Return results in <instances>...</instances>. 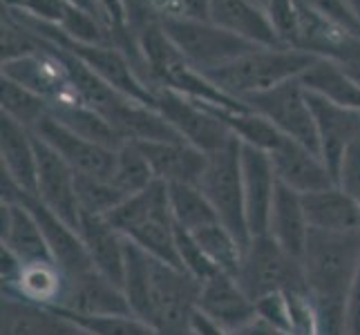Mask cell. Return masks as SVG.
<instances>
[{
	"label": "cell",
	"mask_w": 360,
	"mask_h": 335,
	"mask_svg": "<svg viewBox=\"0 0 360 335\" xmlns=\"http://www.w3.org/2000/svg\"><path fill=\"white\" fill-rule=\"evenodd\" d=\"M197 311L233 333L257 315L255 302L244 293L240 282L221 270L202 282Z\"/></svg>",
	"instance_id": "19"
},
{
	"label": "cell",
	"mask_w": 360,
	"mask_h": 335,
	"mask_svg": "<svg viewBox=\"0 0 360 335\" xmlns=\"http://www.w3.org/2000/svg\"><path fill=\"white\" fill-rule=\"evenodd\" d=\"M338 185L345 188L360 204V136L354 141V145L349 147V152L345 157Z\"/></svg>",
	"instance_id": "43"
},
{
	"label": "cell",
	"mask_w": 360,
	"mask_h": 335,
	"mask_svg": "<svg viewBox=\"0 0 360 335\" xmlns=\"http://www.w3.org/2000/svg\"><path fill=\"white\" fill-rule=\"evenodd\" d=\"M77 195L81 213L98 217H108L121 202H126V197L112 183V179H94L77 175Z\"/></svg>",
	"instance_id": "38"
},
{
	"label": "cell",
	"mask_w": 360,
	"mask_h": 335,
	"mask_svg": "<svg viewBox=\"0 0 360 335\" xmlns=\"http://www.w3.org/2000/svg\"><path fill=\"white\" fill-rule=\"evenodd\" d=\"M85 335H157V331L132 313L126 315H77L58 311Z\"/></svg>",
	"instance_id": "37"
},
{
	"label": "cell",
	"mask_w": 360,
	"mask_h": 335,
	"mask_svg": "<svg viewBox=\"0 0 360 335\" xmlns=\"http://www.w3.org/2000/svg\"><path fill=\"white\" fill-rule=\"evenodd\" d=\"M191 235L197 239V244L202 246V251L206 253L210 262L215 264L217 270L238 277L246 246L235 237L224 223L217 221L213 226H206V228L191 232Z\"/></svg>",
	"instance_id": "35"
},
{
	"label": "cell",
	"mask_w": 360,
	"mask_h": 335,
	"mask_svg": "<svg viewBox=\"0 0 360 335\" xmlns=\"http://www.w3.org/2000/svg\"><path fill=\"white\" fill-rule=\"evenodd\" d=\"M235 280L253 302L276 293L307 291L300 262L284 253L271 235L251 237Z\"/></svg>",
	"instance_id": "7"
},
{
	"label": "cell",
	"mask_w": 360,
	"mask_h": 335,
	"mask_svg": "<svg viewBox=\"0 0 360 335\" xmlns=\"http://www.w3.org/2000/svg\"><path fill=\"white\" fill-rule=\"evenodd\" d=\"M0 190H3V199L7 202H18L25 208L32 210V215L39 221V226L45 235V242L49 246V253H52L54 264L65 272V275L72 280L81 275V272L94 268L88 251L81 242L79 230H74L68 221H63L58 215H54L47 206H43L34 195L22 192L20 188H16L9 179L0 177Z\"/></svg>",
	"instance_id": "10"
},
{
	"label": "cell",
	"mask_w": 360,
	"mask_h": 335,
	"mask_svg": "<svg viewBox=\"0 0 360 335\" xmlns=\"http://www.w3.org/2000/svg\"><path fill=\"white\" fill-rule=\"evenodd\" d=\"M3 293L39 306L63 308L70 293V277L54 262L20 264L14 275L3 282Z\"/></svg>",
	"instance_id": "23"
},
{
	"label": "cell",
	"mask_w": 360,
	"mask_h": 335,
	"mask_svg": "<svg viewBox=\"0 0 360 335\" xmlns=\"http://www.w3.org/2000/svg\"><path fill=\"white\" fill-rule=\"evenodd\" d=\"M32 134L39 136L54 152L63 157L77 175L94 179H112L117 168V150H112V147L94 143L85 139V136L68 130L52 114L43 119Z\"/></svg>",
	"instance_id": "14"
},
{
	"label": "cell",
	"mask_w": 360,
	"mask_h": 335,
	"mask_svg": "<svg viewBox=\"0 0 360 335\" xmlns=\"http://www.w3.org/2000/svg\"><path fill=\"white\" fill-rule=\"evenodd\" d=\"M155 107L186 143L206 155L224 147L233 134L202 101L161 88L155 94Z\"/></svg>",
	"instance_id": "11"
},
{
	"label": "cell",
	"mask_w": 360,
	"mask_h": 335,
	"mask_svg": "<svg viewBox=\"0 0 360 335\" xmlns=\"http://www.w3.org/2000/svg\"><path fill=\"white\" fill-rule=\"evenodd\" d=\"M300 266L304 289L318 313L320 335H345L347 297L360 266V232L309 230Z\"/></svg>",
	"instance_id": "2"
},
{
	"label": "cell",
	"mask_w": 360,
	"mask_h": 335,
	"mask_svg": "<svg viewBox=\"0 0 360 335\" xmlns=\"http://www.w3.org/2000/svg\"><path fill=\"white\" fill-rule=\"evenodd\" d=\"M204 105L213 112V114L231 130V134L238 136L244 145L271 152L273 147L284 139V134L273 126L271 121H266L262 114H257V112H253L251 107L226 110L219 105H210V103H204Z\"/></svg>",
	"instance_id": "31"
},
{
	"label": "cell",
	"mask_w": 360,
	"mask_h": 335,
	"mask_svg": "<svg viewBox=\"0 0 360 335\" xmlns=\"http://www.w3.org/2000/svg\"><path fill=\"white\" fill-rule=\"evenodd\" d=\"M79 335H85V333H79Z\"/></svg>",
	"instance_id": "52"
},
{
	"label": "cell",
	"mask_w": 360,
	"mask_h": 335,
	"mask_svg": "<svg viewBox=\"0 0 360 335\" xmlns=\"http://www.w3.org/2000/svg\"><path fill=\"white\" fill-rule=\"evenodd\" d=\"M345 335H360V266L356 280L352 284L349 297H347V329Z\"/></svg>",
	"instance_id": "45"
},
{
	"label": "cell",
	"mask_w": 360,
	"mask_h": 335,
	"mask_svg": "<svg viewBox=\"0 0 360 335\" xmlns=\"http://www.w3.org/2000/svg\"><path fill=\"white\" fill-rule=\"evenodd\" d=\"M153 181H157L155 172L148 164L146 155L141 152V147L132 141H126L117 150V168L112 175V183L128 199V197L146 190Z\"/></svg>",
	"instance_id": "36"
},
{
	"label": "cell",
	"mask_w": 360,
	"mask_h": 335,
	"mask_svg": "<svg viewBox=\"0 0 360 335\" xmlns=\"http://www.w3.org/2000/svg\"><path fill=\"white\" fill-rule=\"evenodd\" d=\"M121 5L123 16H126V29L134 39L164 20V0H121Z\"/></svg>",
	"instance_id": "40"
},
{
	"label": "cell",
	"mask_w": 360,
	"mask_h": 335,
	"mask_svg": "<svg viewBox=\"0 0 360 335\" xmlns=\"http://www.w3.org/2000/svg\"><path fill=\"white\" fill-rule=\"evenodd\" d=\"M0 170L22 192H36V139L5 114H0Z\"/></svg>",
	"instance_id": "28"
},
{
	"label": "cell",
	"mask_w": 360,
	"mask_h": 335,
	"mask_svg": "<svg viewBox=\"0 0 360 335\" xmlns=\"http://www.w3.org/2000/svg\"><path fill=\"white\" fill-rule=\"evenodd\" d=\"M276 177L282 185L295 190L297 195H309L338 185L333 181L329 168L314 150L293 139H284L269 152Z\"/></svg>",
	"instance_id": "18"
},
{
	"label": "cell",
	"mask_w": 360,
	"mask_h": 335,
	"mask_svg": "<svg viewBox=\"0 0 360 335\" xmlns=\"http://www.w3.org/2000/svg\"><path fill=\"white\" fill-rule=\"evenodd\" d=\"M208 5H210V0H164V20H168V18L210 20Z\"/></svg>",
	"instance_id": "44"
},
{
	"label": "cell",
	"mask_w": 360,
	"mask_h": 335,
	"mask_svg": "<svg viewBox=\"0 0 360 335\" xmlns=\"http://www.w3.org/2000/svg\"><path fill=\"white\" fill-rule=\"evenodd\" d=\"M345 70H347V67H345ZM347 72H349L352 77H354V79H356V81L360 83V70H347Z\"/></svg>",
	"instance_id": "50"
},
{
	"label": "cell",
	"mask_w": 360,
	"mask_h": 335,
	"mask_svg": "<svg viewBox=\"0 0 360 335\" xmlns=\"http://www.w3.org/2000/svg\"><path fill=\"white\" fill-rule=\"evenodd\" d=\"M52 117L60 123V126H65L68 130L77 132V134L85 136V139H90L94 143L112 147V150H119V147L126 143L112 130V126H110V123L98 114V112H94L90 105H85L81 98L79 101L52 107Z\"/></svg>",
	"instance_id": "32"
},
{
	"label": "cell",
	"mask_w": 360,
	"mask_h": 335,
	"mask_svg": "<svg viewBox=\"0 0 360 335\" xmlns=\"http://www.w3.org/2000/svg\"><path fill=\"white\" fill-rule=\"evenodd\" d=\"M302 3L307 7L316 9L318 14L345 25L347 29H352L354 34L360 36V18L349 9V5H347L345 0H302Z\"/></svg>",
	"instance_id": "42"
},
{
	"label": "cell",
	"mask_w": 360,
	"mask_h": 335,
	"mask_svg": "<svg viewBox=\"0 0 360 335\" xmlns=\"http://www.w3.org/2000/svg\"><path fill=\"white\" fill-rule=\"evenodd\" d=\"M0 246L22 264L54 262L39 221L18 202H0Z\"/></svg>",
	"instance_id": "21"
},
{
	"label": "cell",
	"mask_w": 360,
	"mask_h": 335,
	"mask_svg": "<svg viewBox=\"0 0 360 335\" xmlns=\"http://www.w3.org/2000/svg\"><path fill=\"white\" fill-rule=\"evenodd\" d=\"M307 96L316 117L320 157L329 168L333 181L338 183L345 157L354 145V141L360 136V110L338 105L329 101L327 96H320L309 90Z\"/></svg>",
	"instance_id": "15"
},
{
	"label": "cell",
	"mask_w": 360,
	"mask_h": 335,
	"mask_svg": "<svg viewBox=\"0 0 360 335\" xmlns=\"http://www.w3.org/2000/svg\"><path fill=\"white\" fill-rule=\"evenodd\" d=\"M200 287L202 284L186 270L126 242L123 293L132 315L148 322L157 335H193Z\"/></svg>",
	"instance_id": "1"
},
{
	"label": "cell",
	"mask_w": 360,
	"mask_h": 335,
	"mask_svg": "<svg viewBox=\"0 0 360 335\" xmlns=\"http://www.w3.org/2000/svg\"><path fill=\"white\" fill-rule=\"evenodd\" d=\"M79 235L92 266L123 289V270H126V239H123V235L105 217L85 213H81Z\"/></svg>",
	"instance_id": "26"
},
{
	"label": "cell",
	"mask_w": 360,
	"mask_h": 335,
	"mask_svg": "<svg viewBox=\"0 0 360 335\" xmlns=\"http://www.w3.org/2000/svg\"><path fill=\"white\" fill-rule=\"evenodd\" d=\"M77 315H126L132 313L128 297L119 284L101 275L96 268H90L70 280V293L63 308Z\"/></svg>",
	"instance_id": "22"
},
{
	"label": "cell",
	"mask_w": 360,
	"mask_h": 335,
	"mask_svg": "<svg viewBox=\"0 0 360 335\" xmlns=\"http://www.w3.org/2000/svg\"><path fill=\"white\" fill-rule=\"evenodd\" d=\"M197 188L215 208L219 221L238 237L244 246L251 242L244 210V185H242V141L238 136L206 155V168L202 172Z\"/></svg>",
	"instance_id": "6"
},
{
	"label": "cell",
	"mask_w": 360,
	"mask_h": 335,
	"mask_svg": "<svg viewBox=\"0 0 360 335\" xmlns=\"http://www.w3.org/2000/svg\"><path fill=\"white\" fill-rule=\"evenodd\" d=\"M136 41H139L146 65L150 70L157 90L166 88L188 98H195V101L219 105L226 110L248 107L246 103L238 101V98H231L229 94L221 92L202 70H197L191 60H186L184 54L164 34L161 25L146 29L143 34L136 36Z\"/></svg>",
	"instance_id": "5"
},
{
	"label": "cell",
	"mask_w": 360,
	"mask_h": 335,
	"mask_svg": "<svg viewBox=\"0 0 360 335\" xmlns=\"http://www.w3.org/2000/svg\"><path fill=\"white\" fill-rule=\"evenodd\" d=\"M161 29L172 41L186 60L202 70L204 74L217 70L231 60L248 54L251 49L259 47L226 29L217 27L210 20H184V18H168L161 22Z\"/></svg>",
	"instance_id": "8"
},
{
	"label": "cell",
	"mask_w": 360,
	"mask_h": 335,
	"mask_svg": "<svg viewBox=\"0 0 360 335\" xmlns=\"http://www.w3.org/2000/svg\"><path fill=\"white\" fill-rule=\"evenodd\" d=\"M70 3L79 5V7H81V9H85V11H90L92 16H96L98 20H101V22L105 25V20H103V14H101V7H98L96 0H70ZM105 27H108V25H105Z\"/></svg>",
	"instance_id": "48"
},
{
	"label": "cell",
	"mask_w": 360,
	"mask_h": 335,
	"mask_svg": "<svg viewBox=\"0 0 360 335\" xmlns=\"http://www.w3.org/2000/svg\"><path fill=\"white\" fill-rule=\"evenodd\" d=\"M255 3H259V5H262V7L266 9V3H269V0H255Z\"/></svg>",
	"instance_id": "51"
},
{
	"label": "cell",
	"mask_w": 360,
	"mask_h": 335,
	"mask_svg": "<svg viewBox=\"0 0 360 335\" xmlns=\"http://www.w3.org/2000/svg\"><path fill=\"white\" fill-rule=\"evenodd\" d=\"M0 110H3L0 114L9 117L11 121H16L18 126L27 128L30 132H34V128L39 126L43 119L52 114L49 103L43 96L34 94L32 90L3 77H0Z\"/></svg>",
	"instance_id": "34"
},
{
	"label": "cell",
	"mask_w": 360,
	"mask_h": 335,
	"mask_svg": "<svg viewBox=\"0 0 360 335\" xmlns=\"http://www.w3.org/2000/svg\"><path fill=\"white\" fill-rule=\"evenodd\" d=\"M266 14L276 27L280 41L284 45L293 43L295 34V16H297V0H269Z\"/></svg>",
	"instance_id": "41"
},
{
	"label": "cell",
	"mask_w": 360,
	"mask_h": 335,
	"mask_svg": "<svg viewBox=\"0 0 360 335\" xmlns=\"http://www.w3.org/2000/svg\"><path fill=\"white\" fill-rule=\"evenodd\" d=\"M81 331L60 315L56 308H47L3 293L0 304V335H79Z\"/></svg>",
	"instance_id": "27"
},
{
	"label": "cell",
	"mask_w": 360,
	"mask_h": 335,
	"mask_svg": "<svg viewBox=\"0 0 360 335\" xmlns=\"http://www.w3.org/2000/svg\"><path fill=\"white\" fill-rule=\"evenodd\" d=\"M105 219L126 242L161 262L181 268L177 255V223L172 219L170 195L164 181H153L146 190L128 197Z\"/></svg>",
	"instance_id": "3"
},
{
	"label": "cell",
	"mask_w": 360,
	"mask_h": 335,
	"mask_svg": "<svg viewBox=\"0 0 360 335\" xmlns=\"http://www.w3.org/2000/svg\"><path fill=\"white\" fill-rule=\"evenodd\" d=\"M170 210L177 228L186 232H197L219 221L215 208L204 197L197 185H168Z\"/></svg>",
	"instance_id": "33"
},
{
	"label": "cell",
	"mask_w": 360,
	"mask_h": 335,
	"mask_svg": "<svg viewBox=\"0 0 360 335\" xmlns=\"http://www.w3.org/2000/svg\"><path fill=\"white\" fill-rule=\"evenodd\" d=\"M136 145L146 155L155 179L166 185H197L206 168V152L186 141H143Z\"/></svg>",
	"instance_id": "24"
},
{
	"label": "cell",
	"mask_w": 360,
	"mask_h": 335,
	"mask_svg": "<svg viewBox=\"0 0 360 335\" xmlns=\"http://www.w3.org/2000/svg\"><path fill=\"white\" fill-rule=\"evenodd\" d=\"M193 335H235L233 331L224 329V327H219L217 322L213 320H208L206 315H202L200 311L195 313L193 317V327H191Z\"/></svg>",
	"instance_id": "46"
},
{
	"label": "cell",
	"mask_w": 360,
	"mask_h": 335,
	"mask_svg": "<svg viewBox=\"0 0 360 335\" xmlns=\"http://www.w3.org/2000/svg\"><path fill=\"white\" fill-rule=\"evenodd\" d=\"M242 185L248 232L251 237L266 235L271 206L278 190V177L269 152L242 143Z\"/></svg>",
	"instance_id": "16"
},
{
	"label": "cell",
	"mask_w": 360,
	"mask_h": 335,
	"mask_svg": "<svg viewBox=\"0 0 360 335\" xmlns=\"http://www.w3.org/2000/svg\"><path fill=\"white\" fill-rule=\"evenodd\" d=\"M208 18L217 27L259 47L284 45L273 27L266 9L255 0H210Z\"/></svg>",
	"instance_id": "20"
},
{
	"label": "cell",
	"mask_w": 360,
	"mask_h": 335,
	"mask_svg": "<svg viewBox=\"0 0 360 335\" xmlns=\"http://www.w3.org/2000/svg\"><path fill=\"white\" fill-rule=\"evenodd\" d=\"M309 221L304 215L302 206V195H297L295 190L287 188L278 181L276 199L271 206L269 215V232L273 239L278 242V246L284 253L291 255L293 259L300 262L304 246L309 239Z\"/></svg>",
	"instance_id": "29"
},
{
	"label": "cell",
	"mask_w": 360,
	"mask_h": 335,
	"mask_svg": "<svg viewBox=\"0 0 360 335\" xmlns=\"http://www.w3.org/2000/svg\"><path fill=\"white\" fill-rule=\"evenodd\" d=\"M177 255H179V264L181 268L193 275L197 282H206L208 277H213L215 272H219L215 268V264L206 257V253L202 251V246L197 244V239L191 232H186L181 228H177Z\"/></svg>",
	"instance_id": "39"
},
{
	"label": "cell",
	"mask_w": 360,
	"mask_h": 335,
	"mask_svg": "<svg viewBox=\"0 0 360 335\" xmlns=\"http://www.w3.org/2000/svg\"><path fill=\"white\" fill-rule=\"evenodd\" d=\"M300 81L309 92L327 96L338 105L360 110V83L340 63L318 58Z\"/></svg>",
	"instance_id": "30"
},
{
	"label": "cell",
	"mask_w": 360,
	"mask_h": 335,
	"mask_svg": "<svg viewBox=\"0 0 360 335\" xmlns=\"http://www.w3.org/2000/svg\"><path fill=\"white\" fill-rule=\"evenodd\" d=\"M3 5L54 25V27L63 29L68 36L81 43L112 45V36H110V29L105 25L96 16H92L90 11L70 3V0H3Z\"/></svg>",
	"instance_id": "17"
},
{
	"label": "cell",
	"mask_w": 360,
	"mask_h": 335,
	"mask_svg": "<svg viewBox=\"0 0 360 335\" xmlns=\"http://www.w3.org/2000/svg\"><path fill=\"white\" fill-rule=\"evenodd\" d=\"M347 5H349V9L354 11V14L360 18V0H345Z\"/></svg>",
	"instance_id": "49"
},
{
	"label": "cell",
	"mask_w": 360,
	"mask_h": 335,
	"mask_svg": "<svg viewBox=\"0 0 360 335\" xmlns=\"http://www.w3.org/2000/svg\"><path fill=\"white\" fill-rule=\"evenodd\" d=\"M41 43H43V47L39 52L14 58V60H5L3 79L14 81V83L22 85V88L32 90L34 94L43 96L49 103V110L56 105H63V103L79 101L81 96L77 94V90H74L63 60L58 58L52 45H47L45 41H41Z\"/></svg>",
	"instance_id": "12"
},
{
	"label": "cell",
	"mask_w": 360,
	"mask_h": 335,
	"mask_svg": "<svg viewBox=\"0 0 360 335\" xmlns=\"http://www.w3.org/2000/svg\"><path fill=\"white\" fill-rule=\"evenodd\" d=\"M242 103H246L253 112L271 121L287 139L302 143L309 150L320 155L316 117L311 103H309L307 88L300 79H293L282 85H276V88H271L266 92L253 94L244 98Z\"/></svg>",
	"instance_id": "9"
},
{
	"label": "cell",
	"mask_w": 360,
	"mask_h": 335,
	"mask_svg": "<svg viewBox=\"0 0 360 335\" xmlns=\"http://www.w3.org/2000/svg\"><path fill=\"white\" fill-rule=\"evenodd\" d=\"M36 139V192L34 197L47 206L54 215L68 221L74 230H79L81 206L77 195V172L68 161L54 152L45 141Z\"/></svg>",
	"instance_id": "13"
},
{
	"label": "cell",
	"mask_w": 360,
	"mask_h": 335,
	"mask_svg": "<svg viewBox=\"0 0 360 335\" xmlns=\"http://www.w3.org/2000/svg\"><path fill=\"white\" fill-rule=\"evenodd\" d=\"M316 60L318 56L291 45L255 47L231 63L206 72V77L231 98L244 101V98L266 92L276 85L302 79Z\"/></svg>",
	"instance_id": "4"
},
{
	"label": "cell",
	"mask_w": 360,
	"mask_h": 335,
	"mask_svg": "<svg viewBox=\"0 0 360 335\" xmlns=\"http://www.w3.org/2000/svg\"><path fill=\"white\" fill-rule=\"evenodd\" d=\"M235 335H284L278 327H273L271 322H266L264 317L255 315L251 322H246L242 329L235 331Z\"/></svg>",
	"instance_id": "47"
},
{
	"label": "cell",
	"mask_w": 360,
	"mask_h": 335,
	"mask_svg": "<svg viewBox=\"0 0 360 335\" xmlns=\"http://www.w3.org/2000/svg\"><path fill=\"white\" fill-rule=\"evenodd\" d=\"M309 228L331 235L360 232V204L340 185L302 195Z\"/></svg>",
	"instance_id": "25"
}]
</instances>
